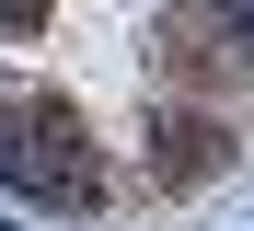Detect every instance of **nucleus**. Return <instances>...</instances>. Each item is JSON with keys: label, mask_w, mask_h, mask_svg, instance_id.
<instances>
[{"label": "nucleus", "mask_w": 254, "mask_h": 231, "mask_svg": "<svg viewBox=\"0 0 254 231\" xmlns=\"http://www.w3.org/2000/svg\"><path fill=\"white\" fill-rule=\"evenodd\" d=\"M0 185L12 197H47V208H93L104 162H93V139H81L69 104H12L0 116Z\"/></svg>", "instance_id": "nucleus-1"}, {"label": "nucleus", "mask_w": 254, "mask_h": 231, "mask_svg": "<svg viewBox=\"0 0 254 231\" xmlns=\"http://www.w3.org/2000/svg\"><path fill=\"white\" fill-rule=\"evenodd\" d=\"M162 139H174V173H208V162H220V127H196V116L162 127Z\"/></svg>", "instance_id": "nucleus-2"}, {"label": "nucleus", "mask_w": 254, "mask_h": 231, "mask_svg": "<svg viewBox=\"0 0 254 231\" xmlns=\"http://www.w3.org/2000/svg\"><path fill=\"white\" fill-rule=\"evenodd\" d=\"M0 23H47V0H0Z\"/></svg>", "instance_id": "nucleus-3"}, {"label": "nucleus", "mask_w": 254, "mask_h": 231, "mask_svg": "<svg viewBox=\"0 0 254 231\" xmlns=\"http://www.w3.org/2000/svg\"><path fill=\"white\" fill-rule=\"evenodd\" d=\"M220 12H231V35H243V46H254V0H220Z\"/></svg>", "instance_id": "nucleus-4"}]
</instances>
